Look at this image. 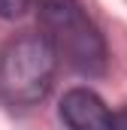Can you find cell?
<instances>
[{
    "label": "cell",
    "instance_id": "obj_1",
    "mask_svg": "<svg viewBox=\"0 0 127 130\" xmlns=\"http://www.w3.org/2000/svg\"><path fill=\"white\" fill-rule=\"evenodd\" d=\"M36 18L42 27L39 36L49 42L58 64L64 61L70 70L88 79L106 73V39L79 0H36Z\"/></svg>",
    "mask_w": 127,
    "mask_h": 130
},
{
    "label": "cell",
    "instance_id": "obj_2",
    "mask_svg": "<svg viewBox=\"0 0 127 130\" xmlns=\"http://www.w3.org/2000/svg\"><path fill=\"white\" fill-rule=\"evenodd\" d=\"M58 58L39 33H18L0 48V103L9 109H33L49 97Z\"/></svg>",
    "mask_w": 127,
    "mask_h": 130
},
{
    "label": "cell",
    "instance_id": "obj_3",
    "mask_svg": "<svg viewBox=\"0 0 127 130\" xmlns=\"http://www.w3.org/2000/svg\"><path fill=\"white\" fill-rule=\"evenodd\" d=\"M112 115L115 112L88 88H73L61 100V118L70 130H112Z\"/></svg>",
    "mask_w": 127,
    "mask_h": 130
},
{
    "label": "cell",
    "instance_id": "obj_4",
    "mask_svg": "<svg viewBox=\"0 0 127 130\" xmlns=\"http://www.w3.org/2000/svg\"><path fill=\"white\" fill-rule=\"evenodd\" d=\"M27 6L30 0H0V18H18Z\"/></svg>",
    "mask_w": 127,
    "mask_h": 130
},
{
    "label": "cell",
    "instance_id": "obj_5",
    "mask_svg": "<svg viewBox=\"0 0 127 130\" xmlns=\"http://www.w3.org/2000/svg\"><path fill=\"white\" fill-rule=\"evenodd\" d=\"M112 130H127V106L112 115Z\"/></svg>",
    "mask_w": 127,
    "mask_h": 130
}]
</instances>
